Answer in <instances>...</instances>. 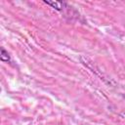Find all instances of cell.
<instances>
[{"label": "cell", "mask_w": 125, "mask_h": 125, "mask_svg": "<svg viewBox=\"0 0 125 125\" xmlns=\"http://www.w3.org/2000/svg\"><path fill=\"white\" fill-rule=\"evenodd\" d=\"M43 2L49 6H51L53 9L57 10V11H62L65 3L62 2V1H55V0H43Z\"/></svg>", "instance_id": "obj_1"}, {"label": "cell", "mask_w": 125, "mask_h": 125, "mask_svg": "<svg viewBox=\"0 0 125 125\" xmlns=\"http://www.w3.org/2000/svg\"><path fill=\"white\" fill-rule=\"evenodd\" d=\"M0 60H1V62H11V58H10L9 53H8L3 47H1Z\"/></svg>", "instance_id": "obj_2"}]
</instances>
